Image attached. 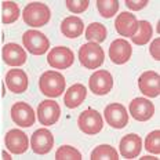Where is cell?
<instances>
[{
    "instance_id": "cell-1",
    "label": "cell",
    "mask_w": 160,
    "mask_h": 160,
    "mask_svg": "<svg viewBox=\"0 0 160 160\" xmlns=\"http://www.w3.org/2000/svg\"><path fill=\"white\" fill-rule=\"evenodd\" d=\"M39 88L44 95L55 98L65 91V78L59 72L47 71L39 79Z\"/></svg>"
},
{
    "instance_id": "cell-2",
    "label": "cell",
    "mask_w": 160,
    "mask_h": 160,
    "mask_svg": "<svg viewBox=\"0 0 160 160\" xmlns=\"http://www.w3.org/2000/svg\"><path fill=\"white\" fill-rule=\"evenodd\" d=\"M22 17H24V21L26 25L33 26V28H39V26L47 25V22L50 21V17H51V12H50L47 4L35 2L25 6Z\"/></svg>"
},
{
    "instance_id": "cell-3",
    "label": "cell",
    "mask_w": 160,
    "mask_h": 160,
    "mask_svg": "<svg viewBox=\"0 0 160 160\" xmlns=\"http://www.w3.org/2000/svg\"><path fill=\"white\" fill-rule=\"evenodd\" d=\"M79 59L80 64L87 69H97L104 64L105 54L102 47L98 43L88 42L83 44L79 50Z\"/></svg>"
},
{
    "instance_id": "cell-4",
    "label": "cell",
    "mask_w": 160,
    "mask_h": 160,
    "mask_svg": "<svg viewBox=\"0 0 160 160\" xmlns=\"http://www.w3.org/2000/svg\"><path fill=\"white\" fill-rule=\"evenodd\" d=\"M79 128L87 135H95L102 130L104 122H102L101 113L95 109H86L80 113L78 119Z\"/></svg>"
},
{
    "instance_id": "cell-5",
    "label": "cell",
    "mask_w": 160,
    "mask_h": 160,
    "mask_svg": "<svg viewBox=\"0 0 160 160\" xmlns=\"http://www.w3.org/2000/svg\"><path fill=\"white\" fill-rule=\"evenodd\" d=\"M22 42L31 54L33 55H43L50 47V42L47 36H44L42 32L38 31H26L22 36Z\"/></svg>"
},
{
    "instance_id": "cell-6",
    "label": "cell",
    "mask_w": 160,
    "mask_h": 160,
    "mask_svg": "<svg viewBox=\"0 0 160 160\" xmlns=\"http://www.w3.org/2000/svg\"><path fill=\"white\" fill-rule=\"evenodd\" d=\"M11 119L19 127H31L35 124L36 115L33 108L26 102H15L11 108Z\"/></svg>"
},
{
    "instance_id": "cell-7",
    "label": "cell",
    "mask_w": 160,
    "mask_h": 160,
    "mask_svg": "<svg viewBox=\"0 0 160 160\" xmlns=\"http://www.w3.org/2000/svg\"><path fill=\"white\" fill-rule=\"evenodd\" d=\"M88 83H90V90L95 95H105L113 87V78L108 71L99 69V71H97L95 73L91 75Z\"/></svg>"
},
{
    "instance_id": "cell-8",
    "label": "cell",
    "mask_w": 160,
    "mask_h": 160,
    "mask_svg": "<svg viewBox=\"0 0 160 160\" xmlns=\"http://www.w3.org/2000/svg\"><path fill=\"white\" fill-rule=\"evenodd\" d=\"M105 120L113 128H124L128 124V115L122 104H111L104 111Z\"/></svg>"
},
{
    "instance_id": "cell-9",
    "label": "cell",
    "mask_w": 160,
    "mask_h": 160,
    "mask_svg": "<svg viewBox=\"0 0 160 160\" xmlns=\"http://www.w3.org/2000/svg\"><path fill=\"white\" fill-rule=\"evenodd\" d=\"M47 62L51 68L68 69L73 64V51L68 47H54L47 55Z\"/></svg>"
},
{
    "instance_id": "cell-10",
    "label": "cell",
    "mask_w": 160,
    "mask_h": 160,
    "mask_svg": "<svg viewBox=\"0 0 160 160\" xmlns=\"http://www.w3.org/2000/svg\"><path fill=\"white\" fill-rule=\"evenodd\" d=\"M61 109H59L58 102L47 99V101L40 102L38 108V119L43 126H52L58 122Z\"/></svg>"
},
{
    "instance_id": "cell-11",
    "label": "cell",
    "mask_w": 160,
    "mask_h": 160,
    "mask_svg": "<svg viewBox=\"0 0 160 160\" xmlns=\"http://www.w3.org/2000/svg\"><path fill=\"white\" fill-rule=\"evenodd\" d=\"M32 149L38 155H46L52 149L54 145V137H52L51 131H48L47 128H39L33 132L31 138Z\"/></svg>"
},
{
    "instance_id": "cell-12",
    "label": "cell",
    "mask_w": 160,
    "mask_h": 160,
    "mask_svg": "<svg viewBox=\"0 0 160 160\" xmlns=\"http://www.w3.org/2000/svg\"><path fill=\"white\" fill-rule=\"evenodd\" d=\"M160 76L153 71L144 72L138 79V87L139 91L146 97L155 98L160 94Z\"/></svg>"
},
{
    "instance_id": "cell-13",
    "label": "cell",
    "mask_w": 160,
    "mask_h": 160,
    "mask_svg": "<svg viewBox=\"0 0 160 160\" xmlns=\"http://www.w3.org/2000/svg\"><path fill=\"white\" fill-rule=\"evenodd\" d=\"M7 149L14 155H22L28 149V137L21 130H10L4 137Z\"/></svg>"
},
{
    "instance_id": "cell-14",
    "label": "cell",
    "mask_w": 160,
    "mask_h": 160,
    "mask_svg": "<svg viewBox=\"0 0 160 160\" xmlns=\"http://www.w3.org/2000/svg\"><path fill=\"white\" fill-rule=\"evenodd\" d=\"M132 52V48L128 42L124 39H116L112 42L111 47H109V57H111L112 62L116 65H123L130 59Z\"/></svg>"
},
{
    "instance_id": "cell-15",
    "label": "cell",
    "mask_w": 160,
    "mask_h": 160,
    "mask_svg": "<svg viewBox=\"0 0 160 160\" xmlns=\"http://www.w3.org/2000/svg\"><path fill=\"white\" fill-rule=\"evenodd\" d=\"M130 113L138 122H146L155 113V105L146 98H135L130 102Z\"/></svg>"
},
{
    "instance_id": "cell-16",
    "label": "cell",
    "mask_w": 160,
    "mask_h": 160,
    "mask_svg": "<svg viewBox=\"0 0 160 160\" xmlns=\"http://www.w3.org/2000/svg\"><path fill=\"white\" fill-rule=\"evenodd\" d=\"M115 28L120 36L132 38L135 32L138 31V21H137L135 15L131 12H122L116 17Z\"/></svg>"
},
{
    "instance_id": "cell-17",
    "label": "cell",
    "mask_w": 160,
    "mask_h": 160,
    "mask_svg": "<svg viewBox=\"0 0 160 160\" xmlns=\"http://www.w3.org/2000/svg\"><path fill=\"white\" fill-rule=\"evenodd\" d=\"M3 61L10 66H21L26 62V54L25 50L18 44L14 43H7L2 50Z\"/></svg>"
},
{
    "instance_id": "cell-18",
    "label": "cell",
    "mask_w": 160,
    "mask_h": 160,
    "mask_svg": "<svg viewBox=\"0 0 160 160\" xmlns=\"http://www.w3.org/2000/svg\"><path fill=\"white\" fill-rule=\"evenodd\" d=\"M6 84L10 91L21 94L28 88V76L22 69H10L6 75Z\"/></svg>"
},
{
    "instance_id": "cell-19",
    "label": "cell",
    "mask_w": 160,
    "mask_h": 160,
    "mask_svg": "<svg viewBox=\"0 0 160 160\" xmlns=\"http://www.w3.org/2000/svg\"><path fill=\"white\" fill-rule=\"evenodd\" d=\"M141 146H142V141L139 138V135L127 134L123 137L122 141H120V153L126 159H134L141 152Z\"/></svg>"
},
{
    "instance_id": "cell-20",
    "label": "cell",
    "mask_w": 160,
    "mask_h": 160,
    "mask_svg": "<svg viewBox=\"0 0 160 160\" xmlns=\"http://www.w3.org/2000/svg\"><path fill=\"white\" fill-rule=\"evenodd\" d=\"M83 21L76 15H71L65 18L61 24V32L62 35L69 39H76L83 33Z\"/></svg>"
},
{
    "instance_id": "cell-21",
    "label": "cell",
    "mask_w": 160,
    "mask_h": 160,
    "mask_svg": "<svg viewBox=\"0 0 160 160\" xmlns=\"http://www.w3.org/2000/svg\"><path fill=\"white\" fill-rule=\"evenodd\" d=\"M86 95H87V90L83 84H73L72 87H69V90L66 91L64 102L68 108H78L80 104H83V101L86 99Z\"/></svg>"
},
{
    "instance_id": "cell-22",
    "label": "cell",
    "mask_w": 160,
    "mask_h": 160,
    "mask_svg": "<svg viewBox=\"0 0 160 160\" xmlns=\"http://www.w3.org/2000/svg\"><path fill=\"white\" fill-rule=\"evenodd\" d=\"M152 38V26L148 21H138V31L131 38L137 46H144Z\"/></svg>"
},
{
    "instance_id": "cell-23",
    "label": "cell",
    "mask_w": 160,
    "mask_h": 160,
    "mask_svg": "<svg viewBox=\"0 0 160 160\" xmlns=\"http://www.w3.org/2000/svg\"><path fill=\"white\" fill-rule=\"evenodd\" d=\"M19 17V7L14 2H3L2 3V22L4 25L15 22Z\"/></svg>"
},
{
    "instance_id": "cell-24",
    "label": "cell",
    "mask_w": 160,
    "mask_h": 160,
    "mask_svg": "<svg viewBox=\"0 0 160 160\" xmlns=\"http://www.w3.org/2000/svg\"><path fill=\"white\" fill-rule=\"evenodd\" d=\"M106 28L99 22H94V24L88 25L87 31H86V39L92 43H102L106 39Z\"/></svg>"
},
{
    "instance_id": "cell-25",
    "label": "cell",
    "mask_w": 160,
    "mask_h": 160,
    "mask_svg": "<svg viewBox=\"0 0 160 160\" xmlns=\"http://www.w3.org/2000/svg\"><path fill=\"white\" fill-rule=\"evenodd\" d=\"M97 8L104 18H112L119 10L118 0H97Z\"/></svg>"
},
{
    "instance_id": "cell-26",
    "label": "cell",
    "mask_w": 160,
    "mask_h": 160,
    "mask_svg": "<svg viewBox=\"0 0 160 160\" xmlns=\"http://www.w3.org/2000/svg\"><path fill=\"white\" fill-rule=\"evenodd\" d=\"M118 160L119 155L111 145H99L91 152V160Z\"/></svg>"
},
{
    "instance_id": "cell-27",
    "label": "cell",
    "mask_w": 160,
    "mask_h": 160,
    "mask_svg": "<svg viewBox=\"0 0 160 160\" xmlns=\"http://www.w3.org/2000/svg\"><path fill=\"white\" fill-rule=\"evenodd\" d=\"M57 160H82V155L76 148L69 145H64L55 153Z\"/></svg>"
},
{
    "instance_id": "cell-28",
    "label": "cell",
    "mask_w": 160,
    "mask_h": 160,
    "mask_svg": "<svg viewBox=\"0 0 160 160\" xmlns=\"http://www.w3.org/2000/svg\"><path fill=\"white\" fill-rule=\"evenodd\" d=\"M145 148H146V151H149L151 153H155V155H159L160 153V131L159 130H155V131H152L151 134L146 137Z\"/></svg>"
},
{
    "instance_id": "cell-29",
    "label": "cell",
    "mask_w": 160,
    "mask_h": 160,
    "mask_svg": "<svg viewBox=\"0 0 160 160\" xmlns=\"http://www.w3.org/2000/svg\"><path fill=\"white\" fill-rule=\"evenodd\" d=\"M88 4H90L88 0H66L68 8L71 10L72 12H76V14L86 11L88 7Z\"/></svg>"
},
{
    "instance_id": "cell-30",
    "label": "cell",
    "mask_w": 160,
    "mask_h": 160,
    "mask_svg": "<svg viewBox=\"0 0 160 160\" xmlns=\"http://www.w3.org/2000/svg\"><path fill=\"white\" fill-rule=\"evenodd\" d=\"M126 4H127V7L130 10H134V11H138V10L146 7V4H148V0H126Z\"/></svg>"
},
{
    "instance_id": "cell-31",
    "label": "cell",
    "mask_w": 160,
    "mask_h": 160,
    "mask_svg": "<svg viewBox=\"0 0 160 160\" xmlns=\"http://www.w3.org/2000/svg\"><path fill=\"white\" fill-rule=\"evenodd\" d=\"M159 47H160V39H155L151 44V54L152 57L156 59V61H160V51H159Z\"/></svg>"
},
{
    "instance_id": "cell-32",
    "label": "cell",
    "mask_w": 160,
    "mask_h": 160,
    "mask_svg": "<svg viewBox=\"0 0 160 160\" xmlns=\"http://www.w3.org/2000/svg\"><path fill=\"white\" fill-rule=\"evenodd\" d=\"M2 156H3V159H10V156H8L6 152H3V153H2Z\"/></svg>"
}]
</instances>
